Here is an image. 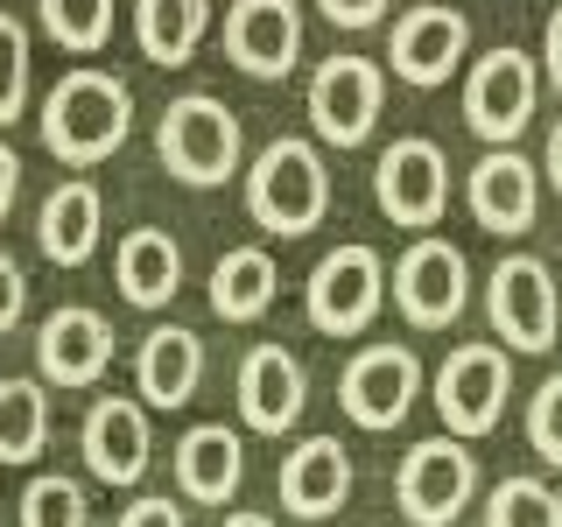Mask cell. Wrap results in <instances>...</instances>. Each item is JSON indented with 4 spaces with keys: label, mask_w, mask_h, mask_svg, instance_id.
<instances>
[{
    "label": "cell",
    "mask_w": 562,
    "mask_h": 527,
    "mask_svg": "<svg viewBox=\"0 0 562 527\" xmlns=\"http://www.w3.org/2000/svg\"><path fill=\"white\" fill-rule=\"evenodd\" d=\"M29 113V29L0 14V127Z\"/></svg>",
    "instance_id": "cell-30"
},
{
    "label": "cell",
    "mask_w": 562,
    "mask_h": 527,
    "mask_svg": "<svg viewBox=\"0 0 562 527\" xmlns=\"http://www.w3.org/2000/svg\"><path fill=\"white\" fill-rule=\"evenodd\" d=\"M14 198H22V155L0 141V225H8V211H14Z\"/></svg>",
    "instance_id": "cell-35"
},
{
    "label": "cell",
    "mask_w": 562,
    "mask_h": 527,
    "mask_svg": "<svg viewBox=\"0 0 562 527\" xmlns=\"http://www.w3.org/2000/svg\"><path fill=\"white\" fill-rule=\"evenodd\" d=\"M22 316H29V274H22L14 254H0V338H8Z\"/></svg>",
    "instance_id": "cell-32"
},
{
    "label": "cell",
    "mask_w": 562,
    "mask_h": 527,
    "mask_svg": "<svg viewBox=\"0 0 562 527\" xmlns=\"http://www.w3.org/2000/svg\"><path fill=\"white\" fill-rule=\"evenodd\" d=\"M310 408V380H303V359L289 345H254L239 359V415L246 429L260 436H289Z\"/></svg>",
    "instance_id": "cell-18"
},
{
    "label": "cell",
    "mask_w": 562,
    "mask_h": 527,
    "mask_svg": "<svg viewBox=\"0 0 562 527\" xmlns=\"http://www.w3.org/2000/svg\"><path fill=\"white\" fill-rule=\"evenodd\" d=\"M541 169H549V183H555V198H562V120L549 127V162H541Z\"/></svg>",
    "instance_id": "cell-37"
},
{
    "label": "cell",
    "mask_w": 562,
    "mask_h": 527,
    "mask_svg": "<svg viewBox=\"0 0 562 527\" xmlns=\"http://www.w3.org/2000/svg\"><path fill=\"white\" fill-rule=\"evenodd\" d=\"M211 35V0H134V43L148 64H190L198 43Z\"/></svg>",
    "instance_id": "cell-25"
},
{
    "label": "cell",
    "mask_w": 562,
    "mask_h": 527,
    "mask_svg": "<svg viewBox=\"0 0 562 527\" xmlns=\"http://www.w3.org/2000/svg\"><path fill=\"white\" fill-rule=\"evenodd\" d=\"M394 500L415 527H450L479 500V457H471V444L464 436H429V444H415L394 471Z\"/></svg>",
    "instance_id": "cell-9"
},
{
    "label": "cell",
    "mask_w": 562,
    "mask_h": 527,
    "mask_svg": "<svg viewBox=\"0 0 562 527\" xmlns=\"http://www.w3.org/2000/svg\"><path fill=\"white\" fill-rule=\"evenodd\" d=\"M351 500V450L338 436H303L281 457V506L295 520H330Z\"/></svg>",
    "instance_id": "cell-20"
},
{
    "label": "cell",
    "mask_w": 562,
    "mask_h": 527,
    "mask_svg": "<svg viewBox=\"0 0 562 527\" xmlns=\"http://www.w3.org/2000/svg\"><path fill=\"white\" fill-rule=\"evenodd\" d=\"M113 366V324L85 303H64L35 324V380L43 386H99Z\"/></svg>",
    "instance_id": "cell-14"
},
{
    "label": "cell",
    "mask_w": 562,
    "mask_h": 527,
    "mask_svg": "<svg viewBox=\"0 0 562 527\" xmlns=\"http://www.w3.org/2000/svg\"><path fill=\"white\" fill-rule=\"evenodd\" d=\"M316 8H324L330 29H373V22H386V0H316Z\"/></svg>",
    "instance_id": "cell-33"
},
{
    "label": "cell",
    "mask_w": 562,
    "mask_h": 527,
    "mask_svg": "<svg viewBox=\"0 0 562 527\" xmlns=\"http://www.w3.org/2000/svg\"><path fill=\"white\" fill-rule=\"evenodd\" d=\"M225 527H274L268 514H254V506H239V514H225Z\"/></svg>",
    "instance_id": "cell-38"
},
{
    "label": "cell",
    "mask_w": 562,
    "mask_h": 527,
    "mask_svg": "<svg viewBox=\"0 0 562 527\" xmlns=\"http://www.w3.org/2000/svg\"><path fill=\"white\" fill-rule=\"evenodd\" d=\"M225 57L260 85L289 78L303 57V8L295 0H233L225 8Z\"/></svg>",
    "instance_id": "cell-15"
},
{
    "label": "cell",
    "mask_w": 562,
    "mask_h": 527,
    "mask_svg": "<svg viewBox=\"0 0 562 527\" xmlns=\"http://www.w3.org/2000/svg\"><path fill=\"white\" fill-rule=\"evenodd\" d=\"M527 444H535L541 464L562 471V373H549L535 386V401H527Z\"/></svg>",
    "instance_id": "cell-31"
},
{
    "label": "cell",
    "mask_w": 562,
    "mask_h": 527,
    "mask_svg": "<svg viewBox=\"0 0 562 527\" xmlns=\"http://www.w3.org/2000/svg\"><path fill=\"white\" fill-rule=\"evenodd\" d=\"M303 310L324 338H359V330H373L380 310H386V260L366 239L330 246L303 281Z\"/></svg>",
    "instance_id": "cell-4"
},
{
    "label": "cell",
    "mask_w": 562,
    "mask_h": 527,
    "mask_svg": "<svg viewBox=\"0 0 562 527\" xmlns=\"http://www.w3.org/2000/svg\"><path fill=\"white\" fill-rule=\"evenodd\" d=\"M43 29L70 57H99L113 43V0H43Z\"/></svg>",
    "instance_id": "cell-27"
},
{
    "label": "cell",
    "mask_w": 562,
    "mask_h": 527,
    "mask_svg": "<svg viewBox=\"0 0 562 527\" xmlns=\"http://www.w3.org/2000/svg\"><path fill=\"white\" fill-rule=\"evenodd\" d=\"M415 394H422V359L408 345H394V338H373V345H359L345 359V373H338V408L359 422V429H401L415 408Z\"/></svg>",
    "instance_id": "cell-10"
},
{
    "label": "cell",
    "mask_w": 562,
    "mask_h": 527,
    "mask_svg": "<svg viewBox=\"0 0 562 527\" xmlns=\"http://www.w3.org/2000/svg\"><path fill=\"white\" fill-rule=\"evenodd\" d=\"M204 386V338L183 324H155L134 351V401L140 408H190Z\"/></svg>",
    "instance_id": "cell-19"
},
{
    "label": "cell",
    "mask_w": 562,
    "mask_h": 527,
    "mask_svg": "<svg viewBox=\"0 0 562 527\" xmlns=\"http://www.w3.org/2000/svg\"><path fill=\"white\" fill-rule=\"evenodd\" d=\"M78 450H85V471H92L99 485H140V471H148V457H155L148 408H140L134 394H99L92 415H85V429H78Z\"/></svg>",
    "instance_id": "cell-16"
},
{
    "label": "cell",
    "mask_w": 562,
    "mask_h": 527,
    "mask_svg": "<svg viewBox=\"0 0 562 527\" xmlns=\"http://www.w3.org/2000/svg\"><path fill=\"white\" fill-rule=\"evenodd\" d=\"M386 105V70L373 57H324L310 78V127L324 148H359L380 127Z\"/></svg>",
    "instance_id": "cell-12"
},
{
    "label": "cell",
    "mask_w": 562,
    "mask_h": 527,
    "mask_svg": "<svg viewBox=\"0 0 562 527\" xmlns=\"http://www.w3.org/2000/svg\"><path fill=\"white\" fill-rule=\"evenodd\" d=\"M134 134V92L99 64H70L43 92V148L64 169H99Z\"/></svg>",
    "instance_id": "cell-1"
},
{
    "label": "cell",
    "mask_w": 562,
    "mask_h": 527,
    "mask_svg": "<svg viewBox=\"0 0 562 527\" xmlns=\"http://www.w3.org/2000/svg\"><path fill=\"white\" fill-rule=\"evenodd\" d=\"M464 204H471V218H479V233L520 239V233H535L541 176H535V162H527V155H514V148H485L479 169H471V183H464Z\"/></svg>",
    "instance_id": "cell-17"
},
{
    "label": "cell",
    "mask_w": 562,
    "mask_h": 527,
    "mask_svg": "<svg viewBox=\"0 0 562 527\" xmlns=\"http://www.w3.org/2000/svg\"><path fill=\"white\" fill-rule=\"evenodd\" d=\"M464 57H471V22L457 8H443V0H422V8H408L394 22L380 70H394L415 92H436V85H450L464 70Z\"/></svg>",
    "instance_id": "cell-13"
},
{
    "label": "cell",
    "mask_w": 562,
    "mask_h": 527,
    "mask_svg": "<svg viewBox=\"0 0 562 527\" xmlns=\"http://www.w3.org/2000/svg\"><path fill=\"white\" fill-rule=\"evenodd\" d=\"M155 155L176 183L190 190H218L239 176V155H246V134H239V113L211 92H183L169 99L162 127H155Z\"/></svg>",
    "instance_id": "cell-3"
},
{
    "label": "cell",
    "mask_w": 562,
    "mask_h": 527,
    "mask_svg": "<svg viewBox=\"0 0 562 527\" xmlns=\"http://www.w3.org/2000/svg\"><path fill=\"white\" fill-rule=\"evenodd\" d=\"M485 527H562V492L549 479H499L485 492Z\"/></svg>",
    "instance_id": "cell-28"
},
{
    "label": "cell",
    "mask_w": 562,
    "mask_h": 527,
    "mask_svg": "<svg viewBox=\"0 0 562 527\" xmlns=\"http://www.w3.org/2000/svg\"><path fill=\"white\" fill-rule=\"evenodd\" d=\"M373 198H380L386 218L408 225V233L443 225V211H450V162H443V148L422 141V134L386 141L380 162H373Z\"/></svg>",
    "instance_id": "cell-11"
},
{
    "label": "cell",
    "mask_w": 562,
    "mask_h": 527,
    "mask_svg": "<svg viewBox=\"0 0 562 527\" xmlns=\"http://www.w3.org/2000/svg\"><path fill=\"white\" fill-rule=\"evenodd\" d=\"M386 295H394V310H401L408 330H450L471 303V260L457 254L450 239L415 233V246L394 260V274H386Z\"/></svg>",
    "instance_id": "cell-6"
},
{
    "label": "cell",
    "mask_w": 562,
    "mask_h": 527,
    "mask_svg": "<svg viewBox=\"0 0 562 527\" xmlns=\"http://www.w3.org/2000/svg\"><path fill=\"white\" fill-rule=\"evenodd\" d=\"M246 479V450L239 436L225 429V422H198V429H183V444H176V492L198 506H225Z\"/></svg>",
    "instance_id": "cell-23"
},
{
    "label": "cell",
    "mask_w": 562,
    "mask_h": 527,
    "mask_svg": "<svg viewBox=\"0 0 562 527\" xmlns=\"http://www.w3.org/2000/svg\"><path fill=\"white\" fill-rule=\"evenodd\" d=\"M541 70H549V85L562 92V8L549 14V29H541Z\"/></svg>",
    "instance_id": "cell-36"
},
{
    "label": "cell",
    "mask_w": 562,
    "mask_h": 527,
    "mask_svg": "<svg viewBox=\"0 0 562 527\" xmlns=\"http://www.w3.org/2000/svg\"><path fill=\"white\" fill-rule=\"evenodd\" d=\"M113 281L134 310H162V303H176V289H183V246H176L162 225H134V233H120V246H113Z\"/></svg>",
    "instance_id": "cell-22"
},
{
    "label": "cell",
    "mask_w": 562,
    "mask_h": 527,
    "mask_svg": "<svg viewBox=\"0 0 562 527\" xmlns=\"http://www.w3.org/2000/svg\"><path fill=\"white\" fill-rule=\"evenodd\" d=\"M49 444V386L35 373L0 380V464H35Z\"/></svg>",
    "instance_id": "cell-26"
},
{
    "label": "cell",
    "mask_w": 562,
    "mask_h": 527,
    "mask_svg": "<svg viewBox=\"0 0 562 527\" xmlns=\"http://www.w3.org/2000/svg\"><path fill=\"white\" fill-rule=\"evenodd\" d=\"M246 211H254L260 233L274 239H303L324 225L330 211V169H324V148L303 134H281L254 155L246 169Z\"/></svg>",
    "instance_id": "cell-2"
},
{
    "label": "cell",
    "mask_w": 562,
    "mask_h": 527,
    "mask_svg": "<svg viewBox=\"0 0 562 527\" xmlns=\"http://www.w3.org/2000/svg\"><path fill=\"white\" fill-rule=\"evenodd\" d=\"M506 394H514V359H506V345H457L443 366H436V415H443V436H464V444H479V436L499 429L506 415Z\"/></svg>",
    "instance_id": "cell-7"
},
{
    "label": "cell",
    "mask_w": 562,
    "mask_h": 527,
    "mask_svg": "<svg viewBox=\"0 0 562 527\" xmlns=\"http://www.w3.org/2000/svg\"><path fill=\"white\" fill-rule=\"evenodd\" d=\"M535 105H541V70H535L527 49L499 43L464 70V127L479 134L485 148H514L527 134V120H535Z\"/></svg>",
    "instance_id": "cell-5"
},
{
    "label": "cell",
    "mask_w": 562,
    "mask_h": 527,
    "mask_svg": "<svg viewBox=\"0 0 562 527\" xmlns=\"http://www.w3.org/2000/svg\"><path fill=\"white\" fill-rule=\"evenodd\" d=\"M485 316H492V338H506V351H549L562 330V289L549 260L506 254L485 274Z\"/></svg>",
    "instance_id": "cell-8"
},
{
    "label": "cell",
    "mask_w": 562,
    "mask_h": 527,
    "mask_svg": "<svg viewBox=\"0 0 562 527\" xmlns=\"http://www.w3.org/2000/svg\"><path fill=\"white\" fill-rule=\"evenodd\" d=\"M281 295V268L268 246H225L218 268H211V310L225 324H260Z\"/></svg>",
    "instance_id": "cell-24"
},
{
    "label": "cell",
    "mask_w": 562,
    "mask_h": 527,
    "mask_svg": "<svg viewBox=\"0 0 562 527\" xmlns=\"http://www.w3.org/2000/svg\"><path fill=\"white\" fill-rule=\"evenodd\" d=\"M120 527H183V506H169V500H134L127 514H120Z\"/></svg>",
    "instance_id": "cell-34"
},
{
    "label": "cell",
    "mask_w": 562,
    "mask_h": 527,
    "mask_svg": "<svg viewBox=\"0 0 562 527\" xmlns=\"http://www.w3.org/2000/svg\"><path fill=\"white\" fill-rule=\"evenodd\" d=\"M99 239H105V198H99L92 176H70V183L49 190L43 211H35V246L57 268H85L99 254Z\"/></svg>",
    "instance_id": "cell-21"
},
{
    "label": "cell",
    "mask_w": 562,
    "mask_h": 527,
    "mask_svg": "<svg viewBox=\"0 0 562 527\" xmlns=\"http://www.w3.org/2000/svg\"><path fill=\"white\" fill-rule=\"evenodd\" d=\"M22 527H92V506H85V485L49 471L22 492Z\"/></svg>",
    "instance_id": "cell-29"
}]
</instances>
